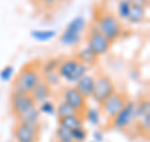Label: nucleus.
<instances>
[{
    "mask_svg": "<svg viewBox=\"0 0 150 142\" xmlns=\"http://www.w3.org/2000/svg\"><path fill=\"white\" fill-rule=\"evenodd\" d=\"M93 140L94 142H103L104 141V132L100 131V130H95L93 132Z\"/></svg>",
    "mask_w": 150,
    "mask_h": 142,
    "instance_id": "obj_31",
    "label": "nucleus"
},
{
    "mask_svg": "<svg viewBox=\"0 0 150 142\" xmlns=\"http://www.w3.org/2000/svg\"><path fill=\"white\" fill-rule=\"evenodd\" d=\"M94 78H95V83H94L91 99L98 106H100L112 93L116 92V88L112 79L105 73H98L94 75Z\"/></svg>",
    "mask_w": 150,
    "mask_h": 142,
    "instance_id": "obj_4",
    "label": "nucleus"
},
{
    "mask_svg": "<svg viewBox=\"0 0 150 142\" xmlns=\"http://www.w3.org/2000/svg\"><path fill=\"white\" fill-rule=\"evenodd\" d=\"M38 108H39L40 113H44V115H48V116H55V105L50 99L41 102L40 105L38 106Z\"/></svg>",
    "mask_w": 150,
    "mask_h": 142,
    "instance_id": "obj_25",
    "label": "nucleus"
},
{
    "mask_svg": "<svg viewBox=\"0 0 150 142\" xmlns=\"http://www.w3.org/2000/svg\"><path fill=\"white\" fill-rule=\"evenodd\" d=\"M30 35L33 39L44 43V42H49L54 39L56 37V32L53 29H34L30 32Z\"/></svg>",
    "mask_w": 150,
    "mask_h": 142,
    "instance_id": "obj_19",
    "label": "nucleus"
},
{
    "mask_svg": "<svg viewBox=\"0 0 150 142\" xmlns=\"http://www.w3.org/2000/svg\"><path fill=\"white\" fill-rule=\"evenodd\" d=\"M43 78L40 72V62L34 60L25 64L13 80V91L20 93H30L36 83Z\"/></svg>",
    "mask_w": 150,
    "mask_h": 142,
    "instance_id": "obj_1",
    "label": "nucleus"
},
{
    "mask_svg": "<svg viewBox=\"0 0 150 142\" xmlns=\"http://www.w3.org/2000/svg\"><path fill=\"white\" fill-rule=\"evenodd\" d=\"M134 110H135V101L129 99V101L126 102V105L123 107V110L109 121L110 127L114 130H120V131L129 128L135 122Z\"/></svg>",
    "mask_w": 150,
    "mask_h": 142,
    "instance_id": "obj_6",
    "label": "nucleus"
},
{
    "mask_svg": "<svg viewBox=\"0 0 150 142\" xmlns=\"http://www.w3.org/2000/svg\"><path fill=\"white\" fill-rule=\"evenodd\" d=\"M135 127L142 135H149L150 131V112L144 113L143 116H140L137 121H135Z\"/></svg>",
    "mask_w": 150,
    "mask_h": 142,
    "instance_id": "obj_22",
    "label": "nucleus"
},
{
    "mask_svg": "<svg viewBox=\"0 0 150 142\" xmlns=\"http://www.w3.org/2000/svg\"><path fill=\"white\" fill-rule=\"evenodd\" d=\"M88 138V131L84 127H78V128L71 130V140L74 142H85Z\"/></svg>",
    "mask_w": 150,
    "mask_h": 142,
    "instance_id": "obj_26",
    "label": "nucleus"
},
{
    "mask_svg": "<svg viewBox=\"0 0 150 142\" xmlns=\"http://www.w3.org/2000/svg\"><path fill=\"white\" fill-rule=\"evenodd\" d=\"M93 24L111 43L120 39L124 33V27H123L121 20H119L118 16L110 11L98 13L95 16V22Z\"/></svg>",
    "mask_w": 150,
    "mask_h": 142,
    "instance_id": "obj_2",
    "label": "nucleus"
},
{
    "mask_svg": "<svg viewBox=\"0 0 150 142\" xmlns=\"http://www.w3.org/2000/svg\"><path fill=\"white\" fill-rule=\"evenodd\" d=\"M15 74V67L13 64H6L0 70V80L1 82H10Z\"/></svg>",
    "mask_w": 150,
    "mask_h": 142,
    "instance_id": "obj_24",
    "label": "nucleus"
},
{
    "mask_svg": "<svg viewBox=\"0 0 150 142\" xmlns=\"http://www.w3.org/2000/svg\"><path fill=\"white\" fill-rule=\"evenodd\" d=\"M131 5H135V6H140L143 9H148L149 6V0H129Z\"/></svg>",
    "mask_w": 150,
    "mask_h": 142,
    "instance_id": "obj_30",
    "label": "nucleus"
},
{
    "mask_svg": "<svg viewBox=\"0 0 150 142\" xmlns=\"http://www.w3.org/2000/svg\"><path fill=\"white\" fill-rule=\"evenodd\" d=\"M89 69H90V68L86 67L85 64L79 63V65H78L76 70H75V72H74V74H73L71 79H70V83H75V82H78V80L80 79L81 77H84V75H85V74H88Z\"/></svg>",
    "mask_w": 150,
    "mask_h": 142,
    "instance_id": "obj_28",
    "label": "nucleus"
},
{
    "mask_svg": "<svg viewBox=\"0 0 150 142\" xmlns=\"http://www.w3.org/2000/svg\"><path fill=\"white\" fill-rule=\"evenodd\" d=\"M13 133L16 142H38V138H39L38 132L30 130L29 127L23 123H18V122L14 126Z\"/></svg>",
    "mask_w": 150,
    "mask_h": 142,
    "instance_id": "obj_12",
    "label": "nucleus"
},
{
    "mask_svg": "<svg viewBox=\"0 0 150 142\" xmlns=\"http://www.w3.org/2000/svg\"><path fill=\"white\" fill-rule=\"evenodd\" d=\"M43 79L49 84L51 88L58 87L60 84V82H62V78H60V75L58 74V72H51V73H48V74H44Z\"/></svg>",
    "mask_w": 150,
    "mask_h": 142,
    "instance_id": "obj_27",
    "label": "nucleus"
},
{
    "mask_svg": "<svg viewBox=\"0 0 150 142\" xmlns=\"http://www.w3.org/2000/svg\"><path fill=\"white\" fill-rule=\"evenodd\" d=\"M129 96L124 92H114L111 96L106 99V101L100 105V111L108 117V120H111L112 117H115L118 113L123 110V107L126 105V102L129 101Z\"/></svg>",
    "mask_w": 150,
    "mask_h": 142,
    "instance_id": "obj_7",
    "label": "nucleus"
},
{
    "mask_svg": "<svg viewBox=\"0 0 150 142\" xmlns=\"http://www.w3.org/2000/svg\"><path fill=\"white\" fill-rule=\"evenodd\" d=\"M94 83H95V78H94V75L85 74L84 77H81L80 79H79L78 82L74 83V87L84 98L89 99V98H91L93 89H94Z\"/></svg>",
    "mask_w": 150,
    "mask_h": 142,
    "instance_id": "obj_13",
    "label": "nucleus"
},
{
    "mask_svg": "<svg viewBox=\"0 0 150 142\" xmlns=\"http://www.w3.org/2000/svg\"><path fill=\"white\" fill-rule=\"evenodd\" d=\"M85 32H86V35H85L86 47L95 55H98V57L105 55L110 50L112 43L109 39H106V38L96 29V27L94 24L89 25Z\"/></svg>",
    "mask_w": 150,
    "mask_h": 142,
    "instance_id": "obj_5",
    "label": "nucleus"
},
{
    "mask_svg": "<svg viewBox=\"0 0 150 142\" xmlns=\"http://www.w3.org/2000/svg\"><path fill=\"white\" fill-rule=\"evenodd\" d=\"M9 105H10V111L14 116H19L30 107L35 106L36 103L30 96V93H20L11 91L10 97H9Z\"/></svg>",
    "mask_w": 150,
    "mask_h": 142,
    "instance_id": "obj_8",
    "label": "nucleus"
},
{
    "mask_svg": "<svg viewBox=\"0 0 150 142\" xmlns=\"http://www.w3.org/2000/svg\"><path fill=\"white\" fill-rule=\"evenodd\" d=\"M83 117H84V121H88L90 125L95 126V127L100 126L101 113H100V110H98V108L86 107V110L83 113Z\"/></svg>",
    "mask_w": 150,
    "mask_h": 142,
    "instance_id": "obj_18",
    "label": "nucleus"
},
{
    "mask_svg": "<svg viewBox=\"0 0 150 142\" xmlns=\"http://www.w3.org/2000/svg\"><path fill=\"white\" fill-rule=\"evenodd\" d=\"M55 137H56V140H71V131H69L65 127L58 125V127L55 130Z\"/></svg>",
    "mask_w": 150,
    "mask_h": 142,
    "instance_id": "obj_29",
    "label": "nucleus"
},
{
    "mask_svg": "<svg viewBox=\"0 0 150 142\" xmlns=\"http://www.w3.org/2000/svg\"><path fill=\"white\" fill-rule=\"evenodd\" d=\"M58 125L65 127V128H68L69 131H71L74 128H78V127H83L84 117H83V115H74V116L64 117V118H59Z\"/></svg>",
    "mask_w": 150,
    "mask_h": 142,
    "instance_id": "obj_16",
    "label": "nucleus"
},
{
    "mask_svg": "<svg viewBox=\"0 0 150 142\" xmlns=\"http://www.w3.org/2000/svg\"><path fill=\"white\" fill-rule=\"evenodd\" d=\"M91 142H94V141H91Z\"/></svg>",
    "mask_w": 150,
    "mask_h": 142,
    "instance_id": "obj_34",
    "label": "nucleus"
},
{
    "mask_svg": "<svg viewBox=\"0 0 150 142\" xmlns=\"http://www.w3.org/2000/svg\"><path fill=\"white\" fill-rule=\"evenodd\" d=\"M40 116L41 113L39 111L38 106H33L30 107L29 110H26L25 112H23L21 115L16 116V122L18 123H28V122H36V121H40Z\"/></svg>",
    "mask_w": 150,
    "mask_h": 142,
    "instance_id": "obj_15",
    "label": "nucleus"
},
{
    "mask_svg": "<svg viewBox=\"0 0 150 142\" xmlns=\"http://www.w3.org/2000/svg\"><path fill=\"white\" fill-rule=\"evenodd\" d=\"M74 57L80 63L85 64L86 67H89V68H91V67H94V65H96L98 64V60H99V57L94 54L93 52L88 48V47H84V48L79 49L76 52V54H75Z\"/></svg>",
    "mask_w": 150,
    "mask_h": 142,
    "instance_id": "obj_14",
    "label": "nucleus"
},
{
    "mask_svg": "<svg viewBox=\"0 0 150 142\" xmlns=\"http://www.w3.org/2000/svg\"><path fill=\"white\" fill-rule=\"evenodd\" d=\"M56 142H74L73 140H56Z\"/></svg>",
    "mask_w": 150,
    "mask_h": 142,
    "instance_id": "obj_33",
    "label": "nucleus"
},
{
    "mask_svg": "<svg viewBox=\"0 0 150 142\" xmlns=\"http://www.w3.org/2000/svg\"><path fill=\"white\" fill-rule=\"evenodd\" d=\"M59 1L60 0H41V3H43L44 5H46V6H55Z\"/></svg>",
    "mask_w": 150,
    "mask_h": 142,
    "instance_id": "obj_32",
    "label": "nucleus"
},
{
    "mask_svg": "<svg viewBox=\"0 0 150 142\" xmlns=\"http://www.w3.org/2000/svg\"><path fill=\"white\" fill-rule=\"evenodd\" d=\"M79 63H80V62H79L75 57L63 58L56 72H58V74L60 75V78L64 79V80H67L68 83H70V79H71L74 72L76 70Z\"/></svg>",
    "mask_w": 150,
    "mask_h": 142,
    "instance_id": "obj_10",
    "label": "nucleus"
},
{
    "mask_svg": "<svg viewBox=\"0 0 150 142\" xmlns=\"http://www.w3.org/2000/svg\"><path fill=\"white\" fill-rule=\"evenodd\" d=\"M55 115L56 117L59 118H64V117H69V116H74V115H80L76 110H74V108L68 105L67 102L64 101H60L58 105L55 106Z\"/></svg>",
    "mask_w": 150,
    "mask_h": 142,
    "instance_id": "obj_20",
    "label": "nucleus"
},
{
    "mask_svg": "<svg viewBox=\"0 0 150 142\" xmlns=\"http://www.w3.org/2000/svg\"><path fill=\"white\" fill-rule=\"evenodd\" d=\"M145 14H146V9L131 5L129 16L126 19V22L130 23V24H140V23L145 22Z\"/></svg>",
    "mask_w": 150,
    "mask_h": 142,
    "instance_id": "obj_17",
    "label": "nucleus"
},
{
    "mask_svg": "<svg viewBox=\"0 0 150 142\" xmlns=\"http://www.w3.org/2000/svg\"><path fill=\"white\" fill-rule=\"evenodd\" d=\"M63 101L67 102L68 105L71 106L74 110H76L80 115H83L84 111L86 110L88 107V103L86 101L88 99H85L80 93H79L76 89H75L74 86H70V87H67L63 89Z\"/></svg>",
    "mask_w": 150,
    "mask_h": 142,
    "instance_id": "obj_9",
    "label": "nucleus"
},
{
    "mask_svg": "<svg viewBox=\"0 0 150 142\" xmlns=\"http://www.w3.org/2000/svg\"><path fill=\"white\" fill-rule=\"evenodd\" d=\"M131 9V4L129 0H119L118 1V6H116V16L119 20H126L129 16Z\"/></svg>",
    "mask_w": 150,
    "mask_h": 142,
    "instance_id": "obj_23",
    "label": "nucleus"
},
{
    "mask_svg": "<svg viewBox=\"0 0 150 142\" xmlns=\"http://www.w3.org/2000/svg\"><path fill=\"white\" fill-rule=\"evenodd\" d=\"M63 58H58V57H53V58H49L44 60L43 63H40V72L41 74H48V73H51V72H56L58 70V67L60 62H62Z\"/></svg>",
    "mask_w": 150,
    "mask_h": 142,
    "instance_id": "obj_21",
    "label": "nucleus"
},
{
    "mask_svg": "<svg viewBox=\"0 0 150 142\" xmlns=\"http://www.w3.org/2000/svg\"><path fill=\"white\" fill-rule=\"evenodd\" d=\"M30 96L33 97V99L35 101L36 105H40L41 102L50 99V97L53 96V88L41 78L39 82L36 83V86L31 89Z\"/></svg>",
    "mask_w": 150,
    "mask_h": 142,
    "instance_id": "obj_11",
    "label": "nucleus"
},
{
    "mask_svg": "<svg viewBox=\"0 0 150 142\" xmlns=\"http://www.w3.org/2000/svg\"><path fill=\"white\" fill-rule=\"evenodd\" d=\"M88 23L84 16H75L71 19L59 37L60 43L65 47H76L83 39V33L86 30Z\"/></svg>",
    "mask_w": 150,
    "mask_h": 142,
    "instance_id": "obj_3",
    "label": "nucleus"
}]
</instances>
